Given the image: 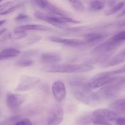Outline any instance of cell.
<instances>
[{
	"label": "cell",
	"mask_w": 125,
	"mask_h": 125,
	"mask_svg": "<svg viewBox=\"0 0 125 125\" xmlns=\"http://www.w3.org/2000/svg\"><path fill=\"white\" fill-rule=\"evenodd\" d=\"M93 69L91 65L87 63L76 64H57L45 67L44 71L48 73H78L90 72Z\"/></svg>",
	"instance_id": "1"
},
{
	"label": "cell",
	"mask_w": 125,
	"mask_h": 125,
	"mask_svg": "<svg viewBox=\"0 0 125 125\" xmlns=\"http://www.w3.org/2000/svg\"><path fill=\"white\" fill-rule=\"evenodd\" d=\"M125 90V77H121L118 81L101 88L98 94L101 99H112L115 98Z\"/></svg>",
	"instance_id": "2"
},
{
	"label": "cell",
	"mask_w": 125,
	"mask_h": 125,
	"mask_svg": "<svg viewBox=\"0 0 125 125\" xmlns=\"http://www.w3.org/2000/svg\"><path fill=\"white\" fill-rule=\"evenodd\" d=\"M74 95L77 101L87 106H96L101 101V98L97 92H93L92 90L85 89L78 90L74 93Z\"/></svg>",
	"instance_id": "3"
},
{
	"label": "cell",
	"mask_w": 125,
	"mask_h": 125,
	"mask_svg": "<svg viewBox=\"0 0 125 125\" xmlns=\"http://www.w3.org/2000/svg\"><path fill=\"white\" fill-rule=\"evenodd\" d=\"M121 77L110 76L101 75L100 74H98L92 79L87 82L85 86L83 89L92 90L98 88H102L108 84L116 82Z\"/></svg>",
	"instance_id": "4"
},
{
	"label": "cell",
	"mask_w": 125,
	"mask_h": 125,
	"mask_svg": "<svg viewBox=\"0 0 125 125\" xmlns=\"http://www.w3.org/2000/svg\"><path fill=\"white\" fill-rule=\"evenodd\" d=\"M121 45H122L121 43L114 41L112 40V38H110L109 39L106 40L94 48L92 50L91 53L98 56L106 55V56H111L112 53H113L117 50V48L119 47Z\"/></svg>",
	"instance_id": "5"
},
{
	"label": "cell",
	"mask_w": 125,
	"mask_h": 125,
	"mask_svg": "<svg viewBox=\"0 0 125 125\" xmlns=\"http://www.w3.org/2000/svg\"><path fill=\"white\" fill-rule=\"evenodd\" d=\"M40 78L31 76H23L20 79L16 90L19 92H25L34 89L40 83Z\"/></svg>",
	"instance_id": "6"
},
{
	"label": "cell",
	"mask_w": 125,
	"mask_h": 125,
	"mask_svg": "<svg viewBox=\"0 0 125 125\" xmlns=\"http://www.w3.org/2000/svg\"><path fill=\"white\" fill-rule=\"evenodd\" d=\"M34 16L37 19L41 20L48 23L52 24L59 28H67V24L63 23L62 21V17L53 15H47L39 11H36L34 13Z\"/></svg>",
	"instance_id": "7"
},
{
	"label": "cell",
	"mask_w": 125,
	"mask_h": 125,
	"mask_svg": "<svg viewBox=\"0 0 125 125\" xmlns=\"http://www.w3.org/2000/svg\"><path fill=\"white\" fill-rule=\"evenodd\" d=\"M26 99V96L24 95H15L11 92H7L6 94V104L10 110L16 111L25 101Z\"/></svg>",
	"instance_id": "8"
},
{
	"label": "cell",
	"mask_w": 125,
	"mask_h": 125,
	"mask_svg": "<svg viewBox=\"0 0 125 125\" xmlns=\"http://www.w3.org/2000/svg\"><path fill=\"white\" fill-rule=\"evenodd\" d=\"M34 3L37 6L42 9H45L53 15L59 16V17H68L66 12L61 9L54 5L48 1H34Z\"/></svg>",
	"instance_id": "9"
},
{
	"label": "cell",
	"mask_w": 125,
	"mask_h": 125,
	"mask_svg": "<svg viewBox=\"0 0 125 125\" xmlns=\"http://www.w3.org/2000/svg\"><path fill=\"white\" fill-rule=\"evenodd\" d=\"M63 119V111L59 105H56L52 107L50 114L46 125H59Z\"/></svg>",
	"instance_id": "10"
},
{
	"label": "cell",
	"mask_w": 125,
	"mask_h": 125,
	"mask_svg": "<svg viewBox=\"0 0 125 125\" xmlns=\"http://www.w3.org/2000/svg\"><path fill=\"white\" fill-rule=\"evenodd\" d=\"M52 92L57 102L64 101L67 95V89L64 83L62 81H56L52 85Z\"/></svg>",
	"instance_id": "11"
},
{
	"label": "cell",
	"mask_w": 125,
	"mask_h": 125,
	"mask_svg": "<svg viewBox=\"0 0 125 125\" xmlns=\"http://www.w3.org/2000/svg\"><path fill=\"white\" fill-rule=\"evenodd\" d=\"M50 40L57 43L62 44L65 46H69V47H80L85 45L84 40H78L74 39H66V38L59 37H50L49 38Z\"/></svg>",
	"instance_id": "12"
},
{
	"label": "cell",
	"mask_w": 125,
	"mask_h": 125,
	"mask_svg": "<svg viewBox=\"0 0 125 125\" xmlns=\"http://www.w3.org/2000/svg\"><path fill=\"white\" fill-rule=\"evenodd\" d=\"M91 113L94 116L101 117L109 122L115 121L119 117L118 113L109 109H98Z\"/></svg>",
	"instance_id": "13"
},
{
	"label": "cell",
	"mask_w": 125,
	"mask_h": 125,
	"mask_svg": "<svg viewBox=\"0 0 125 125\" xmlns=\"http://www.w3.org/2000/svg\"><path fill=\"white\" fill-rule=\"evenodd\" d=\"M62 56L61 55L52 52L43 53L40 56V61L42 63L49 65V66L57 65L62 61Z\"/></svg>",
	"instance_id": "14"
},
{
	"label": "cell",
	"mask_w": 125,
	"mask_h": 125,
	"mask_svg": "<svg viewBox=\"0 0 125 125\" xmlns=\"http://www.w3.org/2000/svg\"><path fill=\"white\" fill-rule=\"evenodd\" d=\"M125 62V50L120 53L115 55L114 57H110L106 61L101 63L103 67H111L117 65L120 63H122Z\"/></svg>",
	"instance_id": "15"
},
{
	"label": "cell",
	"mask_w": 125,
	"mask_h": 125,
	"mask_svg": "<svg viewBox=\"0 0 125 125\" xmlns=\"http://www.w3.org/2000/svg\"><path fill=\"white\" fill-rule=\"evenodd\" d=\"M106 37V35L105 34L101 33H89L85 36L84 42L85 43V45H95L100 43V42L102 41Z\"/></svg>",
	"instance_id": "16"
},
{
	"label": "cell",
	"mask_w": 125,
	"mask_h": 125,
	"mask_svg": "<svg viewBox=\"0 0 125 125\" xmlns=\"http://www.w3.org/2000/svg\"><path fill=\"white\" fill-rule=\"evenodd\" d=\"M50 28L40 24H26L17 27L14 30V33L23 32L29 31H48Z\"/></svg>",
	"instance_id": "17"
},
{
	"label": "cell",
	"mask_w": 125,
	"mask_h": 125,
	"mask_svg": "<svg viewBox=\"0 0 125 125\" xmlns=\"http://www.w3.org/2000/svg\"><path fill=\"white\" fill-rule=\"evenodd\" d=\"M20 53V51L17 49L14 48H7L0 52V61L16 57L19 56Z\"/></svg>",
	"instance_id": "18"
},
{
	"label": "cell",
	"mask_w": 125,
	"mask_h": 125,
	"mask_svg": "<svg viewBox=\"0 0 125 125\" xmlns=\"http://www.w3.org/2000/svg\"><path fill=\"white\" fill-rule=\"evenodd\" d=\"M109 107L117 113H122L125 114V98L115 100L109 105Z\"/></svg>",
	"instance_id": "19"
},
{
	"label": "cell",
	"mask_w": 125,
	"mask_h": 125,
	"mask_svg": "<svg viewBox=\"0 0 125 125\" xmlns=\"http://www.w3.org/2000/svg\"><path fill=\"white\" fill-rule=\"evenodd\" d=\"M87 81L85 78L82 77H73L68 81V84L72 87L84 88Z\"/></svg>",
	"instance_id": "20"
},
{
	"label": "cell",
	"mask_w": 125,
	"mask_h": 125,
	"mask_svg": "<svg viewBox=\"0 0 125 125\" xmlns=\"http://www.w3.org/2000/svg\"><path fill=\"white\" fill-rule=\"evenodd\" d=\"M106 1H94L90 2L89 10L90 12H99L103 9L106 6Z\"/></svg>",
	"instance_id": "21"
},
{
	"label": "cell",
	"mask_w": 125,
	"mask_h": 125,
	"mask_svg": "<svg viewBox=\"0 0 125 125\" xmlns=\"http://www.w3.org/2000/svg\"><path fill=\"white\" fill-rule=\"evenodd\" d=\"M94 122V117L92 115V114L84 115L79 117L76 120V123L78 125H90L92 124Z\"/></svg>",
	"instance_id": "22"
},
{
	"label": "cell",
	"mask_w": 125,
	"mask_h": 125,
	"mask_svg": "<svg viewBox=\"0 0 125 125\" xmlns=\"http://www.w3.org/2000/svg\"><path fill=\"white\" fill-rule=\"evenodd\" d=\"M125 1H122V2H120L118 3L115 4L114 6H112L109 10L107 12H106V15H113L114 13H117V12H118L119 10H120L122 8L125 6Z\"/></svg>",
	"instance_id": "23"
},
{
	"label": "cell",
	"mask_w": 125,
	"mask_h": 125,
	"mask_svg": "<svg viewBox=\"0 0 125 125\" xmlns=\"http://www.w3.org/2000/svg\"><path fill=\"white\" fill-rule=\"evenodd\" d=\"M72 7L77 12H83L85 10L84 5L80 1H68Z\"/></svg>",
	"instance_id": "24"
},
{
	"label": "cell",
	"mask_w": 125,
	"mask_h": 125,
	"mask_svg": "<svg viewBox=\"0 0 125 125\" xmlns=\"http://www.w3.org/2000/svg\"><path fill=\"white\" fill-rule=\"evenodd\" d=\"M34 62L30 59L21 58L16 62V66L19 67H28L32 65Z\"/></svg>",
	"instance_id": "25"
},
{
	"label": "cell",
	"mask_w": 125,
	"mask_h": 125,
	"mask_svg": "<svg viewBox=\"0 0 125 125\" xmlns=\"http://www.w3.org/2000/svg\"><path fill=\"white\" fill-rule=\"evenodd\" d=\"M112 40L122 44L125 41V30L122 31L111 37Z\"/></svg>",
	"instance_id": "26"
},
{
	"label": "cell",
	"mask_w": 125,
	"mask_h": 125,
	"mask_svg": "<svg viewBox=\"0 0 125 125\" xmlns=\"http://www.w3.org/2000/svg\"><path fill=\"white\" fill-rule=\"evenodd\" d=\"M12 34L11 33L9 32L7 34H5L4 36L0 39V48H2L4 46L6 45L7 42L9 41L10 40L12 39Z\"/></svg>",
	"instance_id": "27"
},
{
	"label": "cell",
	"mask_w": 125,
	"mask_h": 125,
	"mask_svg": "<svg viewBox=\"0 0 125 125\" xmlns=\"http://www.w3.org/2000/svg\"><path fill=\"white\" fill-rule=\"evenodd\" d=\"M38 52H39V51L37 50H28L21 54V57H23V59H29V57L36 55L37 54H38Z\"/></svg>",
	"instance_id": "28"
},
{
	"label": "cell",
	"mask_w": 125,
	"mask_h": 125,
	"mask_svg": "<svg viewBox=\"0 0 125 125\" xmlns=\"http://www.w3.org/2000/svg\"><path fill=\"white\" fill-rule=\"evenodd\" d=\"M21 6H22L21 4H17V5H15V6H10V7L7 8V9H6L5 10H4L3 12H2L1 13H0V15H4L9 14V13L14 12L15 10H17V9L19 8V7H21Z\"/></svg>",
	"instance_id": "29"
},
{
	"label": "cell",
	"mask_w": 125,
	"mask_h": 125,
	"mask_svg": "<svg viewBox=\"0 0 125 125\" xmlns=\"http://www.w3.org/2000/svg\"><path fill=\"white\" fill-rule=\"evenodd\" d=\"M28 35V33L26 32H17L14 33L13 35H12V39H15V40H18V39H21L23 38L26 37Z\"/></svg>",
	"instance_id": "30"
},
{
	"label": "cell",
	"mask_w": 125,
	"mask_h": 125,
	"mask_svg": "<svg viewBox=\"0 0 125 125\" xmlns=\"http://www.w3.org/2000/svg\"><path fill=\"white\" fill-rule=\"evenodd\" d=\"M33 123L28 118L19 120L18 122H16L14 125H32Z\"/></svg>",
	"instance_id": "31"
},
{
	"label": "cell",
	"mask_w": 125,
	"mask_h": 125,
	"mask_svg": "<svg viewBox=\"0 0 125 125\" xmlns=\"http://www.w3.org/2000/svg\"><path fill=\"white\" fill-rule=\"evenodd\" d=\"M29 18V17L28 15L24 14V13H20L15 17V20L17 21H23L28 20Z\"/></svg>",
	"instance_id": "32"
},
{
	"label": "cell",
	"mask_w": 125,
	"mask_h": 125,
	"mask_svg": "<svg viewBox=\"0 0 125 125\" xmlns=\"http://www.w3.org/2000/svg\"><path fill=\"white\" fill-rule=\"evenodd\" d=\"M42 37L39 35H33L31 36L28 40V43L29 44H33L37 42L39 40H41Z\"/></svg>",
	"instance_id": "33"
},
{
	"label": "cell",
	"mask_w": 125,
	"mask_h": 125,
	"mask_svg": "<svg viewBox=\"0 0 125 125\" xmlns=\"http://www.w3.org/2000/svg\"><path fill=\"white\" fill-rule=\"evenodd\" d=\"M12 4H13V2L8 1V2H5V3H4L3 4L0 5V13H1V12H3L4 10L7 9V8L10 7L12 5Z\"/></svg>",
	"instance_id": "34"
},
{
	"label": "cell",
	"mask_w": 125,
	"mask_h": 125,
	"mask_svg": "<svg viewBox=\"0 0 125 125\" xmlns=\"http://www.w3.org/2000/svg\"><path fill=\"white\" fill-rule=\"evenodd\" d=\"M116 125H125V117H118L115 121Z\"/></svg>",
	"instance_id": "35"
},
{
	"label": "cell",
	"mask_w": 125,
	"mask_h": 125,
	"mask_svg": "<svg viewBox=\"0 0 125 125\" xmlns=\"http://www.w3.org/2000/svg\"><path fill=\"white\" fill-rule=\"evenodd\" d=\"M125 26V19L123 20L120 21L118 22L117 23V26L118 27H123Z\"/></svg>",
	"instance_id": "36"
},
{
	"label": "cell",
	"mask_w": 125,
	"mask_h": 125,
	"mask_svg": "<svg viewBox=\"0 0 125 125\" xmlns=\"http://www.w3.org/2000/svg\"><path fill=\"white\" fill-rule=\"evenodd\" d=\"M7 28H3V29H0V37L2 35H4L5 33H6V31H7Z\"/></svg>",
	"instance_id": "37"
},
{
	"label": "cell",
	"mask_w": 125,
	"mask_h": 125,
	"mask_svg": "<svg viewBox=\"0 0 125 125\" xmlns=\"http://www.w3.org/2000/svg\"><path fill=\"white\" fill-rule=\"evenodd\" d=\"M123 16H125V9L124 10H123V11H122V12H121L118 16H117V17H123Z\"/></svg>",
	"instance_id": "38"
},
{
	"label": "cell",
	"mask_w": 125,
	"mask_h": 125,
	"mask_svg": "<svg viewBox=\"0 0 125 125\" xmlns=\"http://www.w3.org/2000/svg\"><path fill=\"white\" fill-rule=\"evenodd\" d=\"M6 22V20H0V26H2V24H4Z\"/></svg>",
	"instance_id": "39"
},
{
	"label": "cell",
	"mask_w": 125,
	"mask_h": 125,
	"mask_svg": "<svg viewBox=\"0 0 125 125\" xmlns=\"http://www.w3.org/2000/svg\"><path fill=\"white\" fill-rule=\"evenodd\" d=\"M32 125H41L40 123H35V124H32Z\"/></svg>",
	"instance_id": "40"
},
{
	"label": "cell",
	"mask_w": 125,
	"mask_h": 125,
	"mask_svg": "<svg viewBox=\"0 0 125 125\" xmlns=\"http://www.w3.org/2000/svg\"><path fill=\"white\" fill-rule=\"evenodd\" d=\"M0 125H5L4 124V123H3V122H2V123H0Z\"/></svg>",
	"instance_id": "41"
},
{
	"label": "cell",
	"mask_w": 125,
	"mask_h": 125,
	"mask_svg": "<svg viewBox=\"0 0 125 125\" xmlns=\"http://www.w3.org/2000/svg\"><path fill=\"white\" fill-rule=\"evenodd\" d=\"M1 2V1H0V2Z\"/></svg>",
	"instance_id": "42"
}]
</instances>
